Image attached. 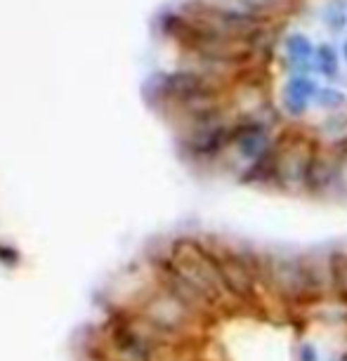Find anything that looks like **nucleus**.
Masks as SVG:
<instances>
[{"instance_id":"1","label":"nucleus","mask_w":347,"mask_h":361,"mask_svg":"<svg viewBox=\"0 0 347 361\" xmlns=\"http://www.w3.org/2000/svg\"><path fill=\"white\" fill-rule=\"evenodd\" d=\"M324 22H326V26H329L333 33L345 31V26H347V12H345V3H343V0H331V3L326 5Z\"/></svg>"},{"instance_id":"2","label":"nucleus","mask_w":347,"mask_h":361,"mask_svg":"<svg viewBox=\"0 0 347 361\" xmlns=\"http://www.w3.org/2000/svg\"><path fill=\"white\" fill-rule=\"evenodd\" d=\"M340 62L347 66V40L343 43V47H340Z\"/></svg>"}]
</instances>
